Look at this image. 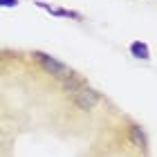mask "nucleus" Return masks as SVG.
Returning a JSON list of instances; mask_svg holds the SVG:
<instances>
[{"mask_svg":"<svg viewBox=\"0 0 157 157\" xmlns=\"http://www.w3.org/2000/svg\"><path fill=\"white\" fill-rule=\"evenodd\" d=\"M128 49H130V56H135V59H139V61L151 59V47H148L144 40H132Z\"/></svg>","mask_w":157,"mask_h":157,"instance_id":"obj_5","label":"nucleus"},{"mask_svg":"<svg viewBox=\"0 0 157 157\" xmlns=\"http://www.w3.org/2000/svg\"><path fill=\"white\" fill-rule=\"evenodd\" d=\"M0 5L5 9H11V7H18V0H0Z\"/></svg>","mask_w":157,"mask_h":157,"instance_id":"obj_7","label":"nucleus"},{"mask_svg":"<svg viewBox=\"0 0 157 157\" xmlns=\"http://www.w3.org/2000/svg\"><path fill=\"white\" fill-rule=\"evenodd\" d=\"M61 85H63V90H65L67 92V94H76V92L78 90H83L85 88V85H88V83H85V78L81 76V74H72V76H67V78H63V81H61Z\"/></svg>","mask_w":157,"mask_h":157,"instance_id":"obj_4","label":"nucleus"},{"mask_svg":"<svg viewBox=\"0 0 157 157\" xmlns=\"http://www.w3.org/2000/svg\"><path fill=\"white\" fill-rule=\"evenodd\" d=\"M52 16H59V18H74V20H83V16L78 11H72V9H63V7H54Z\"/></svg>","mask_w":157,"mask_h":157,"instance_id":"obj_6","label":"nucleus"},{"mask_svg":"<svg viewBox=\"0 0 157 157\" xmlns=\"http://www.w3.org/2000/svg\"><path fill=\"white\" fill-rule=\"evenodd\" d=\"M34 56V61H38V65L45 70L47 74H52V76H56L59 81H63V78H67V76H72L74 74V70L67 65V63H63L61 59H56V56H52V54H47V52H34L32 54Z\"/></svg>","mask_w":157,"mask_h":157,"instance_id":"obj_1","label":"nucleus"},{"mask_svg":"<svg viewBox=\"0 0 157 157\" xmlns=\"http://www.w3.org/2000/svg\"><path fill=\"white\" fill-rule=\"evenodd\" d=\"M128 137H130V141L135 144V148H141V151H146L148 137H146L144 128H141L139 124H130V126H128Z\"/></svg>","mask_w":157,"mask_h":157,"instance_id":"obj_3","label":"nucleus"},{"mask_svg":"<svg viewBox=\"0 0 157 157\" xmlns=\"http://www.w3.org/2000/svg\"><path fill=\"white\" fill-rule=\"evenodd\" d=\"M99 101H101V92L94 90V88H90V85H85L83 90H78L76 94L72 97V103L76 105L78 110H83V112H88V110H94Z\"/></svg>","mask_w":157,"mask_h":157,"instance_id":"obj_2","label":"nucleus"}]
</instances>
